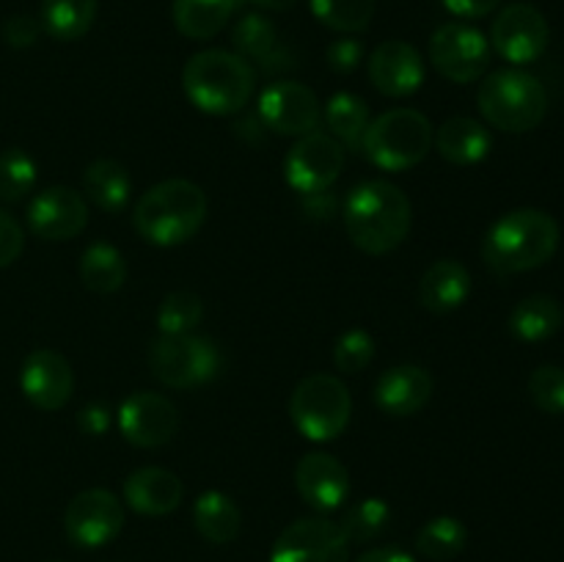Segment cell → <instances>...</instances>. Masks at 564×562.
Returning a JSON list of instances; mask_svg holds the SVG:
<instances>
[{"instance_id":"6da1fadb","label":"cell","mask_w":564,"mask_h":562,"mask_svg":"<svg viewBox=\"0 0 564 562\" xmlns=\"http://www.w3.org/2000/svg\"><path fill=\"white\" fill-rule=\"evenodd\" d=\"M341 220L352 246L383 257L405 242L413 226V204L394 182L369 180L352 187L345 198Z\"/></svg>"},{"instance_id":"7a4b0ae2","label":"cell","mask_w":564,"mask_h":562,"mask_svg":"<svg viewBox=\"0 0 564 562\" xmlns=\"http://www.w3.org/2000/svg\"><path fill=\"white\" fill-rule=\"evenodd\" d=\"M562 240L556 218L545 209L521 207L501 215L482 240V259L490 273L518 275L551 262Z\"/></svg>"},{"instance_id":"3957f363","label":"cell","mask_w":564,"mask_h":562,"mask_svg":"<svg viewBox=\"0 0 564 562\" xmlns=\"http://www.w3.org/2000/svg\"><path fill=\"white\" fill-rule=\"evenodd\" d=\"M207 220V193L191 180H163L132 207V226L147 242L174 248L198 235Z\"/></svg>"},{"instance_id":"277c9868","label":"cell","mask_w":564,"mask_h":562,"mask_svg":"<svg viewBox=\"0 0 564 562\" xmlns=\"http://www.w3.org/2000/svg\"><path fill=\"white\" fill-rule=\"evenodd\" d=\"M182 88L193 108L209 116H235L251 102L257 69L229 50H202L182 69Z\"/></svg>"},{"instance_id":"5b68a950","label":"cell","mask_w":564,"mask_h":562,"mask_svg":"<svg viewBox=\"0 0 564 562\" xmlns=\"http://www.w3.org/2000/svg\"><path fill=\"white\" fill-rule=\"evenodd\" d=\"M482 119L501 132H532L549 114V91L543 83L518 66L490 72L477 94Z\"/></svg>"},{"instance_id":"8992f818","label":"cell","mask_w":564,"mask_h":562,"mask_svg":"<svg viewBox=\"0 0 564 562\" xmlns=\"http://www.w3.org/2000/svg\"><path fill=\"white\" fill-rule=\"evenodd\" d=\"M433 141L435 130L422 110L391 108L369 121L361 149L372 165L400 174L422 163L433 149Z\"/></svg>"},{"instance_id":"52a82bcc","label":"cell","mask_w":564,"mask_h":562,"mask_svg":"<svg viewBox=\"0 0 564 562\" xmlns=\"http://www.w3.org/2000/svg\"><path fill=\"white\" fill-rule=\"evenodd\" d=\"M352 397L336 375L314 372L295 386L290 397L292 424L308 441H336L350 424Z\"/></svg>"},{"instance_id":"ba28073f","label":"cell","mask_w":564,"mask_h":562,"mask_svg":"<svg viewBox=\"0 0 564 562\" xmlns=\"http://www.w3.org/2000/svg\"><path fill=\"white\" fill-rule=\"evenodd\" d=\"M149 369L165 389H196L220 372V350L202 334H160L149 347Z\"/></svg>"},{"instance_id":"9c48e42d","label":"cell","mask_w":564,"mask_h":562,"mask_svg":"<svg viewBox=\"0 0 564 562\" xmlns=\"http://www.w3.org/2000/svg\"><path fill=\"white\" fill-rule=\"evenodd\" d=\"M490 39L466 22H446L430 36V61L452 83H474L490 66Z\"/></svg>"},{"instance_id":"30bf717a","label":"cell","mask_w":564,"mask_h":562,"mask_svg":"<svg viewBox=\"0 0 564 562\" xmlns=\"http://www.w3.org/2000/svg\"><path fill=\"white\" fill-rule=\"evenodd\" d=\"M345 158V147L334 136L314 130L297 138L290 147L284 158V176L292 191H297L301 196L325 193L341 176Z\"/></svg>"},{"instance_id":"8fae6325","label":"cell","mask_w":564,"mask_h":562,"mask_svg":"<svg viewBox=\"0 0 564 562\" xmlns=\"http://www.w3.org/2000/svg\"><path fill=\"white\" fill-rule=\"evenodd\" d=\"M64 529L77 549L108 545L124 529V501L105 488L80 490L66 505Z\"/></svg>"},{"instance_id":"7c38bea8","label":"cell","mask_w":564,"mask_h":562,"mask_svg":"<svg viewBox=\"0 0 564 562\" xmlns=\"http://www.w3.org/2000/svg\"><path fill=\"white\" fill-rule=\"evenodd\" d=\"M551 28L543 11L532 3H510L499 11L490 28V47L510 61L523 66L538 61L549 50Z\"/></svg>"},{"instance_id":"4fadbf2b","label":"cell","mask_w":564,"mask_h":562,"mask_svg":"<svg viewBox=\"0 0 564 562\" xmlns=\"http://www.w3.org/2000/svg\"><path fill=\"white\" fill-rule=\"evenodd\" d=\"M259 119L275 136H308L323 121L317 94L297 80H275L259 94Z\"/></svg>"},{"instance_id":"5bb4252c","label":"cell","mask_w":564,"mask_h":562,"mask_svg":"<svg viewBox=\"0 0 564 562\" xmlns=\"http://www.w3.org/2000/svg\"><path fill=\"white\" fill-rule=\"evenodd\" d=\"M270 562H350V543L328 518H297L273 543Z\"/></svg>"},{"instance_id":"9a60e30c","label":"cell","mask_w":564,"mask_h":562,"mask_svg":"<svg viewBox=\"0 0 564 562\" xmlns=\"http://www.w3.org/2000/svg\"><path fill=\"white\" fill-rule=\"evenodd\" d=\"M119 430L124 441L141 450H158L180 433V411L158 391H135L119 406Z\"/></svg>"},{"instance_id":"2e32d148","label":"cell","mask_w":564,"mask_h":562,"mask_svg":"<svg viewBox=\"0 0 564 562\" xmlns=\"http://www.w3.org/2000/svg\"><path fill=\"white\" fill-rule=\"evenodd\" d=\"M86 224L88 204L75 187H44L28 204V229L47 242L75 240L86 229Z\"/></svg>"},{"instance_id":"e0dca14e","label":"cell","mask_w":564,"mask_h":562,"mask_svg":"<svg viewBox=\"0 0 564 562\" xmlns=\"http://www.w3.org/2000/svg\"><path fill=\"white\" fill-rule=\"evenodd\" d=\"M20 389L39 411H58L72 400V391H75L72 364L61 353L39 347L22 361Z\"/></svg>"},{"instance_id":"ac0fdd59","label":"cell","mask_w":564,"mask_h":562,"mask_svg":"<svg viewBox=\"0 0 564 562\" xmlns=\"http://www.w3.org/2000/svg\"><path fill=\"white\" fill-rule=\"evenodd\" d=\"M295 488L317 512H334L350 496V472L328 452H308L295 466Z\"/></svg>"},{"instance_id":"d6986e66","label":"cell","mask_w":564,"mask_h":562,"mask_svg":"<svg viewBox=\"0 0 564 562\" xmlns=\"http://www.w3.org/2000/svg\"><path fill=\"white\" fill-rule=\"evenodd\" d=\"M369 80L383 97H411L424 83L422 55L402 39L380 42L369 55Z\"/></svg>"},{"instance_id":"ffe728a7","label":"cell","mask_w":564,"mask_h":562,"mask_svg":"<svg viewBox=\"0 0 564 562\" xmlns=\"http://www.w3.org/2000/svg\"><path fill=\"white\" fill-rule=\"evenodd\" d=\"M433 375L419 364H397L386 369L375 383V406L397 419L413 417L433 397Z\"/></svg>"},{"instance_id":"44dd1931","label":"cell","mask_w":564,"mask_h":562,"mask_svg":"<svg viewBox=\"0 0 564 562\" xmlns=\"http://www.w3.org/2000/svg\"><path fill=\"white\" fill-rule=\"evenodd\" d=\"M182 496H185V485L169 468L143 466L124 479V501L138 516H169L182 505Z\"/></svg>"},{"instance_id":"7402d4cb","label":"cell","mask_w":564,"mask_h":562,"mask_svg":"<svg viewBox=\"0 0 564 562\" xmlns=\"http://www.w3.org/2000/svg\"><path fill=\"white\" fill-rule=\"evenodd\" d=\"M471 295V273L457 259H438L424 270L419 281V303L433 314L460 309Z\"/></svg>"},{"instance_id":"603a6c76","label":"cell","mask_w":564,"mask_h":562,"mask_svg":"<svg viewBox=\"0 0 564 562\" xmlns=\"http://www.w3.org/2000/svg\"><path fill=\"white\" fill-rule=\"evenodd\" d=\"M433 147L452 165H477L494 149L488 127L471 116H452L435 130Z\"/></svg>"},{"instance_id":"cb8c5ba5","label":"cell","mask_w":564,"mask_h":562,"mask_svg":"<svg viewBox=\"0 0 564 562\" xmlns=\"http://www.w3.org/2000/svg\"><path fill=\"white\" fill-rule=\"evenodd\" d=\"M132 180L130 171L113 158H99L83 171V198L99 207L102 213H121L130 204Z\"/></svg>"},{"instance_id":"d4e9b609","label":"cell","mask_w":564,"mask_h":562,"mask_svg":"<svg viewBox=\"0 0 564 562\" xmlns=\"http://www.w3.org/2000/svg\"><path fill=\"white\" fill-rule=\"evenodd\" d=\"M237 9H240V0H174L171 17L182 36L193 42H207L229 25Z\"/></svg>"},{"instance_id":"484cf974","label":"cell","mask_w":564,"mask_h":562,"mask_svg":"<svg viewBox=\"0 0 564 562\" xmlns=\"http://www.w3.org/2000/svg\"><path fill=\"white\" fill-rule=\"evenodd\" d=\"M193 527L207 543L226 545L240 534L242 512L224 490H204L193 505Z\"/></svg>"},{"instance_id":"4316f807","label":"cell","mask_w":564,"mask_h":562,"mask_svg":"<svg viewBox=\"0 0 564 562\" xmlns=\"http://www.w3.org/2000/svg\"><path fill=\"white\" fill-rule=\"evenodd\" d=\"M564 325V309L554 295H529L512 309L510 314V331L516 339L529 342H545L556 334Z\"/></svg>"},{"instance_id":"83f0119b","label":"cell","mask_w":564,"mask_h":562,"mask_svg":"<svg viewBox=\"0 0 564 562\" xmlns=\"http://www.w3.org/2000/svg\"><path fill=\"white\" fill-rule=\"evenodd\" d=\"M77 275H80V284L86 290L97 292V295H110V292H119L124 287L127 262L119 248L97 240L80 253Z\"/></svg>"},{"instance_id":"f1b7e54d","label":"cell","mask_w":564,"mask_h":562,"mask_svg":"<svg viewBox=\"0 0 564 562\" xmlns=\"http://www.w3.org/2000/svg\"><path fill=\"white\" fill-rule=\"evenodd\" d=\"M97 9L99 0H42L39 22H42V31H47L53 39L75 42L91 31Z\"/></svg>"},{"instance_id":"f546056e","label":"cell","mask_w":564,"mask_h":562,"mask_svg":"<svg viewBox=\"0 0 564 562\" xmlns=\"http://www.w3.org/2000/svg\"><path fill=\"white\" fill-rule=\"evenodd\" d=\"M369 121H372L369 119V105L352 91L334 94V97L328 99V105H325L328 136H334L336 141L345 149H350V152L361 149L364 132H367Z\"/></svg>"},{"instance_id":"4dcf8cb0","label":"cell","mask_w":564,"mask_h":562,"mask_svg":"<svg viewBox=\"0 0 564 562\" xmlns=\"http://www.w3.org/2000/svg\"><path fill=\"white\" fill-rule=\"evenodd\" d=\"M231 42H235L237 55L251 64L273 66V61H279V33H275L273 22L262 14H246L231 31Z\"/></svg>"},{"instance_id":"1f68e13d","label":"cell","mask_w":564,"mask_h":562,"mask_svg":"<svg viewBox=\"0 0 564 562\" xmlns=\"http://www.w3.org/2000/svg\"><path fill=\"white\" fill-rule=\"evenodd\" d=\"M468 543V532L463 527V521L452 516H438L433 521L424 523L416 534V551L427 560L446 562L455 560Z\"/></svg>"},{"instance_id":"d6a6232c","label":"cell","mask_w":564,"mask_h":562,"mask_svg":"<svg viewBox=\"0 0 564 562\" xmlns=\"http://www.w3.org/2000/svg\"><path fill=\"white\" fill-rule=\"evenodd\" d=\"M389 521H391V507L386 505L380 496H367V499L347 507L339 529L347 538V543H369V540L380 538V534L386 532Z\"/></svg>"},{"instance_id":"836d02e7","label":"cell","mask_w":564,"mask_h":562,"mask_svg":"<svg viewBox=\"0 0 564 562\" xmlns=\"http://www.w3.org/2000/svg\"><path fill=\"white\" fill-rule=\"evenodd\" d=\"M312 11L330 31L361 33L372 22L375 0H312Z\"/></svg>"},{"instance_id":"e575fe53","label":"cell","mask_w":564,"mask_h":562,"mask_svg":"<svg viewBox=\"0 0 564 562\" xmlns=\"http://www.w3.org/2000/svg\"><path fill=\"white\" fill-rule=\"evenodd\" d=\"M204 320V303L193 290H174L158 306L160 334H193Z\"/></svg>"},{"instance_id":"d590c367","label":"cell","mask_w":564,"mask_h":562,"mask_svg":"<svg viewBox=\"0 0 564 562\" xmlns=\"http://www.w3.org/2000/svg\"><path fill=\"white\" fill-rule=\"evenodd\" d=\"M36 160L25 149H3L0 152V198L3 202H22L36 187Z\"/></svg>"},{"instance_id":"8d00e7d4","label":"cell","mask_w":564,"mask_h":562,"mask_svg":"<svg viewBox=\"0 0 564 562\" xmlns=\"http://www.w3.org/2000/svg\"><path fill=\"white\" fill-rule=\"evenodd\" d=\"M529 397L549 417H564V369L543 364L529 375Z\"/></svg>"},{"instance_id":"74e56055","label":"cell","mask_w":564,"mask_h":562,"mask_svg":"<svg viewBox=\"0 0 564 562\" xmlns=\"http://www.w3.org/2000/svg\"><path fill=\"white\" fill-rule=\"evenodd\" d=\"M375 358V339L364 328H350L336 339L334 345V364L339 372L358 375L372 364Z\"/></svg>"},{"instance_id":"f35d334b","label":"cell","mask_w":564,"mask_h":562,"mask_svg":"<svg viewBox=\"0 0 564 562\" xmlns=\"http://www.w3.org/2000/svg\"><path fill=\"white\" fill-rule=\"evenodd\" d=\"M22 248H25V231L17 224V218L0 209V270L14 264L20 259Z\"/></svg>"},{"instance_id":"ab89813d","label":"cell","mask_w":564,"mask_h":562,"mask_svg":"<svg viewBox=\"0 0 564 562\" xmlns=\"http://www.w3.org/2000/svg\"><path fill=\"white\" fill-rule=\"evenodd\" d=\"M39 33H42V22L36 17H28V14H14L6 20L3 25V39L9 47L17 50H25L31 44H36Z\"/></svg>"},{"instance_id":"60d3db41","label":"cell","mask_w":564,"mask_h":562,"mask_svg":"<svg viewBox=\"0 0 564 562\" xmlns=\"http://www.w3.org/2000/svg\"><path fill=\"white\" fill-rule=\"evenodd\" d=\"M361 58H364V44L358 42V39H339V42H334L328 47L330 69L341 72V75L356 69V66L361 64Z\"/></svg>"},{"instance_id":"b9f144b4","label":"cell","mask_w":564,"mask_h":562,"mask_svg":"<svg viewBox=\"0 0 564 562\" xmlns=\"http://www.w3.org/2000/svg\"><path fill=\"white\" fill-rule=\"evenodd\" d=\"M446 11L463 20H479V17L494 14L501 6V0H444Z\"/></svg>"},{"instance_id":"7bdbcfd3","label":"cell","mask_w":564,"mask_h":562,"mask_svg":"<svg viewBox=\"0 0 564 562\" xmlns=\"http://www.w3.org/2000/svg\"><path fill=\"white\" fill-rule=\"evenodd\" d=\"M77 428L86 435H102L110 428V411L99 402H91L77 413Z\"/></svg>"},{"instance_id":"ee69618b","label":"cell","mask_w":564,"mask_h":562,"mask_svg":"<svg viewBox=\"0 0 564 562\" xmlns=\"http://www.w3.org/2000/svg\"><path fill=\"white\" fill-rule=\"evenodd\" d=\"M356 562H416L408 551L397 549V545H383V549H369L358 556Z\"/></svg>"},{"instance_id":"f6af8a7d","label":"cell","mask_w":564,"mask_h":562,"mask_svg":"<svg viewBox=\"0 0 564 562\" xmlns=\"http://www.w3.org/2000/svg\"><path fill=\"white\" fill-rule=\"evenodd\" d=\"M251 3L264 11H290L297 0H251Z\"/></svg>"}]
</instances>
